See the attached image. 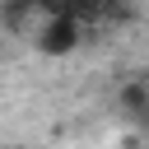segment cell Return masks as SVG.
I'll use <instances>...</instances> for the list:
<instances>
[{"mask_svg": "<svg viewBox=\"0 0 149 149\" xmlns=\"http://www.w3.org/2000/svg\"><path fill=\"white\" fill-rule=\"evenodd\" d=\"M79 37H84V19H79L74 9H65V5L47 9L42 23L33 28V47H37L42 56H70V51L79 47Z\"/></svg>", "mask_w": 149, "mask_h": 149, "instance_id": "6da1fadb", "label": "cell"}, {"mask_svg": "<svg viewBox=\"0 0 149 149\" xmlns=\"http://www.w3.org/2000/svg\"><path fill=\"white\" fill-rule=\"evenodd\" d=\"M116 107L126 112L130 126L149 130V70H135L130 79H121V88H116Z\"/></svg>", "mask_w": 149, "mask_h": 149, "instance_id": "7a4b0ae2", "label": "cell"}]
</instances>
